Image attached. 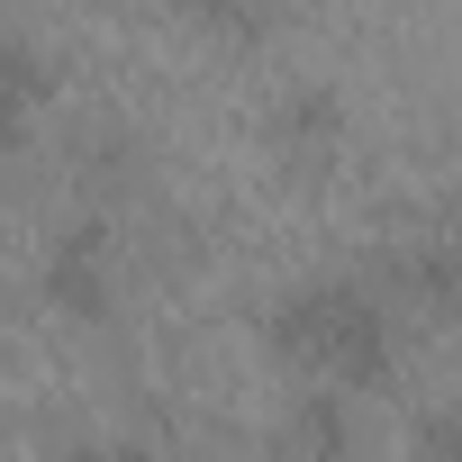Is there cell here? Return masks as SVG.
<instances>
[{
    "label": "cell",
    "instance_id": "cell-7",
    "mask_svg": "<svg viewBox=\"0 0 462 462\" xmlns=\"http://www.w3.org/2000/svg\"><path fill=\"white\" fill-rule=\"evenodd\" d=\"M172 10L190 28H208V37H254L263 28V0H172Z\"/></svg>",
    "mask_w": 462,
    "mask_h": 462
},
{
    "label": "cell",
    "instance_id": "cell-9",
    "mask_svg": "<svg viewBox=\"0 0 462 462\" xmlns=\"http://www.w3.org/2000/svg\"><path fill=\"white\" fill-rule=\"evenodd\" d=\"M453 208H462V190H453Z\"/></svg>",
    "mask_w": 462,
    "mask_h": 462
},
{
    "label": "cell",
    "instance_id": "cell-1",
    "mask_svg": "<svg viewBox=\"0 0 462 462\" xmlns=\"http://www.w3.org/2000/svg\"><path fill=\"white\" fill-rule=\"evenodd\" d=\"M263 336L282 363H300L318 390H345V399H372L399 381V309L381 282L363 273H309L291 282L273 309H263Z\"/></svg>",
    "mask_w": 462,
    "mask_h": 462
},
{
    "label": "cell",
    "instance_id": "cell-3",
    "mask_svg": "<svg viewBox=\"0 0 462 462\" xmlns=\"http://www.w3.org/2000/svg\"><path fill=\"white\" fill-rule=\"evenodd\" d=\"M381 291H390V309L462 318V245H399L381 263Z\"/></svg>",
    "mask_w": 462,
    "mask_h": 462
},
{
    "label": "cell",
    "instance_id": "cell-4",
    "mask_svg": "<svg viewBox=\"0 0 462 462\" xmlns=\"http://www.w3.org/2000/svg\"><path fill=\"white\" fill-rule=\"evenodd\" d=\"M273 145H282L291 163H327V154L345 145V100H336L327 82L282 91V100H273Z\"/></svg>",
    "mask_w": 462,
    "mask_h": 462
},
{
    "label": "cell",
    "instance_id": "cell-8",
    "mask_svg": "<svg viewBox=\"0 0 462 462\" xmlns=\"http://www.w3.org/2000/svg\"><path fill=\"white\" fill-rule=\"evenodd\" d=\"M64 462H163L145 435H127V426H109V435H73L64 444Z\"/></svg>",
    "mask_w": 462,
    "mask_h": 462
},
{
    "label": "cell",
    "instance_id": "cell-6",
    "mask_svg": "<svg viewBox=\"0 0 462 462\" xmlns=\"http://www.w3.org/2000/svg\"><path fill=\"white\" fill-rule=\"evenodd\" d=\"M408 462H462V408L453 399H435V408L408 417Z\"/></svg>",
    "mask_w": 462,
    "mask_h": 462
},
{
    "label": "cell",
    "instance_id": "cell-2",
    "mask_svg": "<svg viewBox=\"0 0 462 462\" xmlns=\"http://www.w3.org/2000/svg\"><path fill=\"white\" fill-rule=\"evenodd\" d=\"M37 300L73 327H109L118 318V226L109 217H73L37 263Z\"/></svg>",
    "mask_w": 462,
    "mask_h": 462
},
{
    "label": "cell",
    "instance_id": "cell-5",
    "mask_svg": "<svg viewBox=\"0 0 462 462\" xmlns=\"http://www.w3.org/2000/svg\"><path fill=\"white\" fill-rule=\"evenodd\" d=\"M46 100H55V64L28 37L0 28V145H28V127H37Z\"/></svg>",
    "mask_w": 462,
    "mask_h": 462
}]
</instances>
